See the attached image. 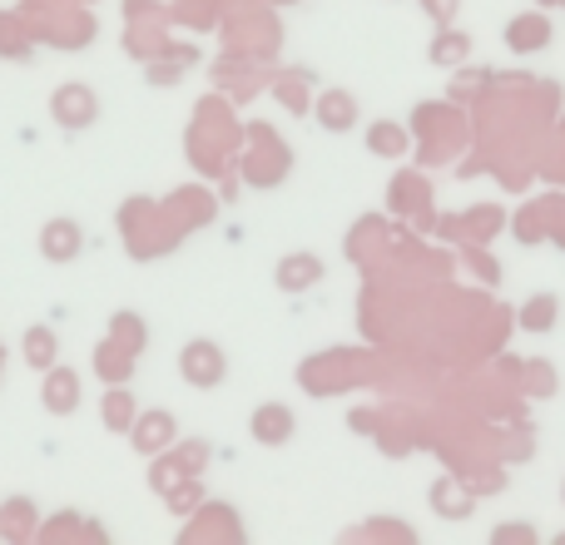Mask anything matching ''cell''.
<instances>
[{
	"instance_id": "52a82bcc",
	"label": "cell",
	"mask_w": 565,
	"mask_h": 545,
	"mask_svg": "<svg viewBox=\"0 0 565 545\" xmlns=\"http://www.w3.org/2000/svg\"><path fill=\"white\" fill-rule=\"evenodd\" d=\"M318 278H322V258H312V254H292V258L278 264V288L282 292H308Z\"/></svg>"
},
{
	"instance_id": "3957f363",
	"label": "cell",
	"mask_w": 565,
	"mask_h": 545,
	"mask_svg": "<svg viewBox=\"0 0 565 545\" xmlns=\"http://www.w3.org/2000/svg\"><path fill=\"white\" fill-rule=\"evenodd\" d=\"M50 115H55L65 129H85V125H95V115H99L95 89H89V85H60V89H55V99H50Z\"/></svg>"
},
{
	"instance_id": "9a60e30c",
	"label": "cell",
	"mask_w": 565,
	"mask_h": 545,
	"mask_svg": "<svg viewBox=\"0 0 565 545\" xmlns=\"http://www.w3.org/2000/svg\"><path fill=\"white\" fill-rule=\"evenodd\" d=\"M422 6H427V15H431V20H441V25H447V20L457 15L461 0H422Z\"/></svg>"
},
{
	"instance_id": "5b68a950",
	"label": "cell",
	"mask_w": 565,
	"mask_h": 545,
	"mask_svg": "<svg viewBox=\"0 0 565 545\" xmlns=\"http://www.w3.org/2000/svg\"><path fill=\"white\" fill-rule=\"evenodd\" d=\"M79 248H85V234H79L75 218H50V224L40 228V254H45L50 264H70V258H79Z\"/></svg>"
},
{
	"instance_id": "8992f818",
	"label": "cell",
	"mask_w": 565,
	"mask_h": 545,
	"mask_svg": "<svg viewBox=\"0 0 565 545\" xmlns=\"http://www.w3.org/2000/svg\"><path fill=\"white\" fill-rule=\"evenodd\" d=\"M318 125L332 129V135H348V129L358 125V99H352L348 89H328L318 105Z\"/></svg>"
},
{
	"instance_id": "7a4b0ae2",
	"label": "cell",
	"mask_w": 565,
	"mask_h": 545,
	"mask_svg": "<svg viewBox=\"0 0 565 545\" xmlns=\"http://www.w3.org/2000/svg\"><path fill=\"white\" fill-rule=\"evenodd\" d=\"M292 431H298V417H292V407H282V402H264V407H254V417H248V437H254L258 447H288Z\"/></svg>"
},
{
	"instance_id": "5bb4252c",
	"label": "cell",
	"mask_w": 565,
	"mask_h": 545,
	"mask_svg": "<svg viewBox=\"0 0 565 545\" xmlns=\"http://www.w3.org/2000/svg\"><path fill=\"white\" fill-rule=\"evenodd\" d=\"M471 40L467 35H437V45H431V65H457V60H467Z\"/></svg>"
},
{
	"instance_id": "277c9868",
	"label": "cell",
	"mask_w": 565,
	"mask_h": 545,
	"mask_svg": "<svg viewBox=\"0 0 565 545\" xmlns=\"http://www.w3.org/2000/svg\"><path fill=\"white\" fill-rule=\"evenodd\" d=\"M40 402H45V412L50 417H75V407H79V377L70 367H50V372H40Z\"/></svg>"
},
{
	"instance_id": "7c38bea8",
	"label": "cell",
	"mask_w": 565,
	"mask_h": 545,
	"mask_svg": "<svg viewBox=\"0 0 565 545\" xmlns=\"http://www.w3.org/2000/svg\"><path fill=\"white\" fill-rule=\"evenodd\" d=\"M135 417H139V407H135V392H119V387H109L105 392V431H115V437H125L129 427H135Z\"/></svg>"
},
{
	"instance_id": "30bf717a",
	"label": "cell",
	"mask_w": 565,
	"mask_h": 545,
	"mask_svg": "<svg viewBox=\"0 0 565 545\" xmlns=\"http://www.w3.org/2000/svg\"><path fill=\"white\" fill-rule=\"evenodd\" d=\"M25 362L35 372H50L60 362V338H55V328H45V322H35V328L25 332Z\"/></svg>"
},
{
	"instance_id": "2e32d148",
	"label": "cell",
	"mask_w": 565,
	"mask_h": 545,
	"mask_svg": "<svg viewBox=\"0 0 565 545\" xmlns=\"http://www.w3.org/2000/svg\"><path fill=\"white\" fill-rule=\"evenodd\" d=\"M531 536H536V531H531V526H497V536H491V541H497V545H507V541H531Z\"/></svg>"
},
{
	"instance_id": "9c48e42d",
	"label": "cell",
	"mask_w": 565,
	"mask_h": 545,
	"mask_svg": "<svg viewBox=\"0 0 565 545\" xmlns=\"http://www.w3.org/2000/svg\"><path fill=\"white\" fill-rule=\"evenodd\" d=\"M546 40H551V20L546 15H516L507 25V45L521 50V55H526V50H541Z\"/></svg>"
},
{
	"instance_id": "6da1fadb",
	"label": "cell",
	"mask_w": 565,
	"mask_h": 545,
	"mask_svg": "<svg viewBox=\"0 0 565 545\" xmlns=\"http://www.w3.org/2000/svg\"><path fill=\"white\" fill-rule=\"evenodd\" d=\"M179 377H184L189 387H199V392L224 387V377H228L224 348H218V342H209V338L184 342V352H179Z\"/></svg>"
},
{
	"instance_id": "4fadbf2b",
	"label": "cell",
	"mask_w": 565,
	"mask_h": 545,
	"mask_svg": "<svg viewBox=\"0 0 565 545\" xmlns=\"http://www.w3.org/2000/svg\"><path fill=\"white\" fill-rule=\"evenodd\" d=\"M556 318H561V302L551 298V292H536V298L521 308V328L526 332H551L556 328Z\"/></svg>"
},
{
	"instance_id": "8fae6325",
	"label": "cell",
	"mask_w": 565,
	"mask_h": 545,
	"mask_svg": "<svg viewBox=\"0 0 565 545\" xmlns=\"http://www.w3.org/2000/svg\"><path fill=\"white\" fill-rule=\"evenodd\" d=\"M367 149L377 159H402L407 154V129L397 119H377V125H367Z\"/></svg>"
},
{
	"instance_id": "ba28073f",
	"label": "cell",
	"mask_w": 565,
	"mask_h": 545,
	"mask_svg": "<svg viewBox=\"0 0 565 545\" xmlns=\"http://www.w3.org/2000/svg\"><path fill=\"white\" fill-rule=\"evenodd\" d=\"M129 431H135V447L145 451V457H154L159 447H169V441L179 437V427H174V417H169V412H149V421H145V427H139V421H135V427H129Z\"/></svg>"
}]
</instances>
